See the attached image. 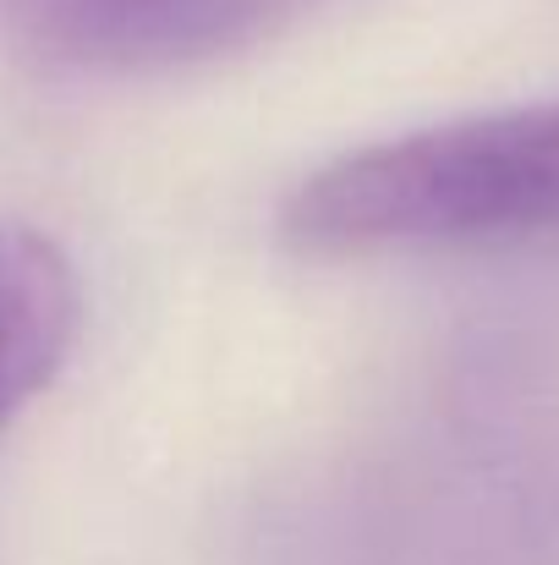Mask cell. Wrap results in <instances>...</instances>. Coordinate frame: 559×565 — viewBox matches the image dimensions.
Masks as SVG:
<instances>
[{"instance_id": "3", "label": "cell", "mask_w": 559, "mask_h": 565, "mask_svg": "<svg viewBox=\"0 0 559 565\" xmlns=\"http://www.w3.org/2000/svg\"><path fill=\"white\" fill-rule=\"evenodd\" d=\"M77 330V280L55 242L0 225V423L39 395Z\"/></svg>"}, {"instance_id": "2", "label": "cell", "mask_w": 559, "mask_h": 565, "mask_svg": "<svg viewBox=\"0 0 559 565\" xmlns=\"http://www.w3.org/2000/svg\"><path fill=\"white\" fill-rule=\"evenodd\" d=\"M308 0H66L72 50L116 66H171L230 50Z\"/></svg>"}, {"instance_id": "1", "label": "cell", "mask_w": 559, "mask_h": 565, "mask_svg": "<svg viewBox=\"0 0 559 565\" xmlns=\"http://www.w3.org/2000/svg\"><path fill=\"white\" fill-rule=\"evenodd\" d=\"M302 253L444 247L559 225V99L341 154L286 203Z\"/></svg>"}]
</instances>
